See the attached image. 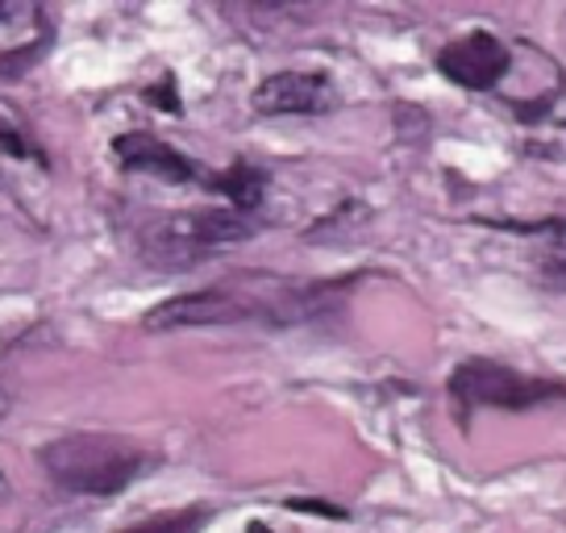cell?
Returning a JSON list of instances; mask_svg holds the SVG:
<instances>
[{"instance_id":"cell-7","label":"cell","mask_w":566,"mask_h":533,"mask_svg":"<svg viewBox=\"0 0 566 533\" xmlns=\"http://www.w3.org/2000/svg\"><path fill=\"white\" fill-rule=\"evenodd\" d=\"M142 254L155 266H167V271H184L192 266L196 259H205V247L196 242L188 217H167L159 226L142 230Z\"/></svg>"},{"instance_id":"cell-4","label":"cell","mask_w":566,"mask_h":533,"mask_svg":"<svg viewBox=\"0 0 566 533\" xmlns=\"http://www.w3.org/2000/svg\"><path fill=\"white\" fill-rule=\"evenodd\" d=\"M438 72L446 80L462 84V88L488 92L509 72V46L495 34H488V30H475V34L459 38V42H446L438 51Z\"/></svg>"},{"instance_id":"cell-16","label":"cell","mask_w":566,"mask_h":533,"mask_svg":"<svg viewBox=\"0 0 566 533\" xmlns=\"http://www.w3.org/2000/svg\"><path fill=\"white\" fill-rule=\"evenodd\" d=\"M9 497V480H4V471H0V500Z\"/></svg>"},{"instance_id":"cell-15","label":"cell","mask_w":566,"mask_h":533,"mask_svg":"<svg viewBox=\"0 0 566 533\" xmlns=\"http://www.w3.org/2000/svg\"><path fill=\"white\" fill-rule=\"evenodd\" d=\"M9 409H13V391L0 384V412H9Z\"/></svg>"},{"instance_id":"cell-18","label":"cell","mask_w":566,"mask_h":533,"mask_svg":"<svg viewBox=\"0 0 566 533\" xmlns=\"http://www.w3.org/2000/svg\"><path fill=\"white\" fill-rule=\"evenodd\" d=\"M0 18H4V4H0Z\"/></svg>"},{"instance_id":"cell-8","label":"cell","mask_w":566,"mask_h":533,"mask_svg":"<svg viewBox=\"0 0 566 533\" xmlns=\"http://www.w3.org/2000/svg\"><path fill=\"white\" fill-rule=\"evenodd\" d=\"M188 226H192L196 242L205 247V254L217 247H233V242L254 238V226L242 213H233V209H200V213H188Z\"/></svg>"},{"instance_id":"cell-5","label":"cell","mask_w":566,"mask_h":533,"mask_svg":"<svg viewBox=\"0 0 566 533\" xmlns=\"http://www.w3.org/2000/svg\"><path fill=\"white\" fill-rule=\"evenodd\" d=\"M254 113L283 117V113H329L337 105V92L329 75L321 72H280L266 75L250 96Z\"/></svg>"},{"instance_id":"cell-6","label":"cell","mask_w":566,"mask_h":533,"mask_svg":"<svg viewBox=\"0 0 566 533\" xmlns=\"http://www.w3.org/2000/svg\"><path fill=\"white\" fill-rule=\"evenodd\" d=\"M117 159L129 167V171H146V176L155 179H167V184H188L196 179V167L179 150H171L167 143H159L155 134H122L117 143Z\"/></svg>"},{"instance_id":"cell-2","label":"cell","mask_w":566,"mask_h":533,"mask_svg":"<svg viewBox=\"0 0 566 533\" xmlns=\"http://www.w3.org/2000/svg\"><path fill=\"white\" fill-rule=\"evenodd\" d=\"M233 321H266V301H250V296H238V292L205 288V292H184V296L155 304L142 317V325L155 330V334H171V330L233 325Z\"/></svg>"},{"instance_id":"cell-13","label":"cell","mask_w":566,"mask_h":533,"mask_svg":"<svg viewBox=\"0 0 566 533\" xmlns=\"http://www.w3.org/2000/svg\"><path fill=\"white\" fill-rule=\"evenodd\" d=\"M287 509H292V513L334 516V521H342V516H346V509H337V504H321V500H287Z\"/></svg>"},{"instance_id":"cell-3","label":"cell","mask_w":566,"mask_h":533,"mask_svg":"<svg viewBox=\"0 0 566 533\" xmlns=\"http://www.w3.org/2000/svg\"><path fill=\"white\" fill-rule=\"evenodd\" d=\"M450 396L462 405H488V409H530L542 396H549L546 384H533L525 375H516L504 363L488 358H467L450 372Z\"/></svg>"},{"instance_id":"cell-11","label":"cell","mask_w":566,"mask_h":533,"mask_svg":"<svg viewBox=\"0 0 566 533\" xmlns=\"http://www.w3.org/2000/svg\"><path fill=\"white\" fill-rule=\"evenodd\" d=\"M537 275H542V284H549V288H566V250L546 254V259L537 263Z\"/></svg>"},{"instance_id":"cell-1","label":"cell","mask_w":566,"mask_h":533,"mask_svg":"<svg viewBox=\"0 0 566 533\" xmlns=\"http://www.w3.org/2000/svg\"><path fill=\"white\" fill-rule=\"evenodd\" d=\"M42 467L59 488L80 497H117L142 471V450L122 433H67L42 450Z\"/></svg>"},{"instance_id":"cell-14","label":"cell","mask_w":566,"mask_h":533,"mask_svg":"<svg viewBox=\"0 0 566 533\" xmlns=\"http://www.w3.org/2000/svg\"><path fill=\"white\" fill-rule=\"evenodd\" d=\"M0 150H9V155H18V159H25V155H30V146L21 143L9 125H0Z\"/></svg>"},{"instance_id":"cell-9","label":"cell","mask_w":566,"mask_h":533,"mask_svg":"<svg viewBox=\"0 0 566 533\" xmlns=\"http://www.w3.org/2000/svg\"><path fill=\"white\" fill-rule=\"evenodd\" d=\"M212 188L230 200L233 213H250V209H259V205H263L266 176L259 171V167H250V163H233L230 171L217 179Z\"/></svg>"},{"instance_id":"cell-10","label":"cell","mask_w":566,"mask_h":533,"mask_svg":"<svg viewBox=\"0 0 566 533\" xmlns=\"http://www.w3.org/2000/svg\"><path fill=\"white\" fill-rule=\"evenodd\" d=\"M146 101L155 108H163V113H179V88H176V80L171 75H163L159 84H150L146 88Z\"/></svg>"},{"instance_id":"cell-17","label":"cell","mask_w":566,"mask_h":533,"mask_svg":"<svg viewBox=\"0 0 566 533\" xmlns=\"http://www.w3.org/2000/svg\"><path fill=\"white\" fill-rule=\"evenodd\" d=\"M247 533H271V530H266L263 521H254V525H250V530H247Z\"/></svg>"},{"instance_id":"cell-12","label":"cell","mask_w":566,"mask_h":533,"mask_svg":"<svg viewBox=\"0 0 566 533\" xmlns=\"http://www.w3.org/2000/svg\"><path fill=\"white\" fill-rule=\"evenodd\" d=\"M200 521H205L200 513H179V516H167V521H159V525H146V533H192Z\"/></svg>"},{"instance_id":"cell-19","label":"cell","mask_w":566,"mask_h":533,"mask_svg":"<svg viewBox=\"0 0 566 533\" xmlns=\"http://www.w3.org/2000/svg\"><path fill=\"white\" fill-rule=\"evenodd\" d=\"M129 533H146V530H129Z\"/></svg>"}]
</instances>
